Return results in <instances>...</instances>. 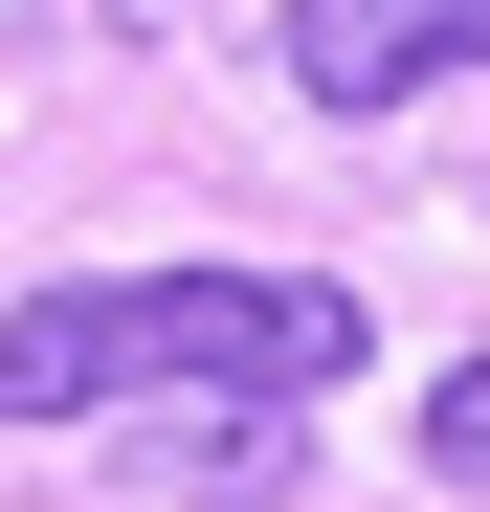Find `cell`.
Returning <instances> with one entry per match:
<instances>
[{
  "label": "cell",
  "mask_w": 490,
  "mask_h": 512,
  "mask_svg": "<svg viewBox=\"0 0 490 512\" xmlns=\"http://www.w3.org/2000/svg\"><path fill=\"white\" fill-rule=\"evenodd\" d=\"M357 379L335 268H134V290H23L0 312V423H90V401H312Z\"/></svg>",
  "instance_id": "cell-1"
},
{
  "label": "cell",
  "mask_w": 490,
  "mask_h": 512,
  "mask_svg": "<svg viewBox=\"0 0 490 512\" xmlns=\"http://www.w3.org/2000/svg\"><path fill=\"white\" fill-rule=\"evenodd\" d=\"M268 67L312 112H401V90H446V67H490V0H290Z\"/></svg>",
  "instance_id": "cell-2"
},
{
  "label": "cell",
  "mask_w": 490,
  "mask_h": 512,
  "mask_svg": "<svg viewBox=\"0 0 490 512\" xmlns=\"http://www.w3.org/2000/svg\"><path fill=\"white\" fill-rule=\"evenodd\" d=\"M424 468H446V490H490V357H446V379H424Z\"/></svg>",
  "instance_id": "cell-3"
}]
</instances>
